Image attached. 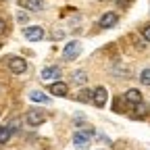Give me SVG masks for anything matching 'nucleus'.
<instances>
[{
    "label": "nucleus",
    "mask_w": 150,
    "mask_h": 150,
    "mask_svg": "<svg viewBox=\"0 0 150 150\" xmlns=\"http://www.w3.org/2000/svg\"><path fill=\"white\" fill-rule=\"evenodd\" d=\"M46 121V115L40 110V108H31L27 115H25V123L31 125V127H38V125H42Z\"/></svg>",
    "instance_id": "obj_1"
},
{
    "label": "nucleus",
    "mask_w": 150,
    "mask_h": 150,
    "mask_svg": "<svg viewBox=\"0 0 150 150\" xmlns=\"http://www.w3.org/2000/svg\"><path fill=\"white\" fill-rule=\"evenodd\" d=\"M79 52H81V44L79 42H69L65 46V50H63V59L65 61H73V59L79 56Z\"/></svg>",
    "instance_id": "obj_2"
},
{
    "label": "nucleus",
    "mask_w": 150,
    "mask_h": 150,
    "mask_svg": "<svg viewBox=\"0 0 150 150\" xmlns=\"http://www.w3.org/2000/svg\"><path fill=\"white\" fill-rule=\"evenodd\" d=\"M92 138H94V131L92 129L90 131H77V134L73 136V144L77 146V148H86L92 142Z\"/></svg>",
    "instance_id": "obj_3"
},
{
    "label": "nucleus",
    "mask_w": 150,
    "mask_h": 150,
    "mask_svg": "<svg viewBox=\"0 0 150 150\" xmlns=\"http://www.w3.org/2000/svg\"><path fill=\"white\" fill-rule=\"evenodd\" d=\"M23 35L27 38L29 42H40L42 38H44V29L40 25H31V27H25L23 29Z\"/></svg>",
    "instance_id": "obj_4"
},
{
    "label": "nucleus",
    "mask_w": 150,
    "mask_h": 150,
    "mask_svg": "<svg viewBox=\"0 0 150 150\" xmlns=\"http://www.w3.org/2000/svg\"><path fill=\"white\" fill-rule=\"evenodd\" d=\"M106 100H108V92H106V88H96L94 90V94H92V102L96 104L98 108H102L104 104H106Z\"/></svg>",
    "instance_id": "obj_5"
},
{
    "label": "nucleus",
    "mask_w": 150,
    "mask_h": 150,
    "mask_svg": "<svg viewBox=\"0 0 150 150\" xmlns=\"http://www.w3.org/2000/svg\"><path fill=\"white\" fill-rule=\"evenodd\" d=\"M117 21H119L117 13H104V15L100 17L98 25H100V27H104V29H108V27H112V25H117Z\"/></svg>",
    "instance_id": "obj_6"
},
{
    "label": "nucleus",
    "mask_w": 150,
    "mask_h": 150,
    "mask_svg": "<svg viewBox=\"0 0 150 150\" xmlns=\"http://www.w3.org/2000/svg\"><path fill=\"white\" fill-rule=\"evenodd\" d=\"M8 69L19 75V73H23V71L27 69V63H25L23 59H19V56H13V59L8 61Z\"/></svg>",
    "instance_id": "obj_7"
},
{
    "label": "nucleus",
    "mask_w": 150,
    "mask_h": 150,
    "mask_svg": "<svg viewBox=\"0 0 150 150\" xmlns=\"http://www.w3.org/2000/svg\"><path fill=\"white\" fill-rule=\"evenodd\" d=\"M125 102H127V104H138V102H142V92H140L138 88L127 90V92H125Z\"/></svg>",
    "instance_id": "obj_8"
},
{
    "label": "nucleus",
    "mask_w": 150,
    "mask_h": 150,
    "mask_svg": "<svg viewBox=\"0 0 150 150\" xmlns=\"http://www.w3.org/2000/svg\"><path fill=\"white\" fill-rule=\"evenodd\" d=\"M61 69L59 67H44L42 69V79H59Z\"/></svg>",
    "instance_id": "obj_9"
},
{
    "label": "nucleus",
    "mask_w": 150,
    "mask_h": 150,
    "mask_svg": "<svg viewBox=\"0 0 150 150\" xmlns=\"http://www.w3.org/2000/svg\"><path fill=\"white\" fill-rule=\"evenodd\" d=\"M50 92L54 94V96H67V92H69V86L63 83V81H56L50 86Z\"/></svg>",
    "instance_id": "obj_10"
},
{
    "label": "nucleus",
    "mask_w": 150,
    "mask_h": 150,
    "mask_svg": "<svg viewBox=\"0 0 150 150\" xmlns=\"http://www.w3.org/2000/svg\"><path fill=\"white\" fill-rule=\"evenodd\" d=\"M25 8L38 13V11H42V8H44V0H25Z\"/></svg>",
    "instance_id": "obj_11"
},
{
    "label": "nucleus",
    "mask_w": 150,
    "mask_h": 150,
    "mask_svg": "<svg viewBox=\"0 0 150 150\" xmlns=\"http://www.w3.org/2000/svg\"><path fill=\"white\" fill-rule=\"evenodd\" d=\"M29 100L42 102V104H48V102H50V98L46 96V94H42V92H29Z\"/></svg>",
    "instance_id": "obj_12"
},
{
    "label": "nucleus",
    "mask_w": 150,
    "mask_h": 150,
    "mask_svg": "<svg viewBox=\"0 0 150 150\" xmlns=\"http://www.w3.org/2000/svg\"><path fill=\"white\" fill-rule=\"evenodd\" d=\"M11 127L8 125H0V144H6L8 140H11Z\"/></svg>",
    "instance_id": "obj_13"
},
{
    "label": "nucleus",
    "mask_w": 150,
    "mask_h": 150,
    "mask_svg": "<svg viewBox=\"0 0 150 150\" xmlns=\"http://www.w3.org/2000/svg\"><path fill=\"white\" fill-rule=\"evenodd\" d=\"M134 106H136L134 119H138V117H144V115H146V104H144V102H138V104H134Z\"/></svg>",
    "instance_id": "obj_14"
},
{
    "label": "nucleus",
    "mask_w": 150,
    "mask_h": 150,
    "mask_svg": "<svg viewBox=\"0 0 150 150\" xmlns=\"http://www.w3.org/2000/svg\"><path fill=\"white\" fill-rule=\"evenodd\" d=\"M92 94H94V90H81L79 100H81V102H90V100H92Z\"/></svg>",
    "instance_id": "obj_15"
},
{
    "label": "nucleus",
    "mask_w": 150,
    "mask_h": 150,
    "mask_svg": "<svg viewBox=\"0 0 150 150\" xmlns=\"http://www.w3.org/2000/svg\"><path fill=\"white\" fill-rule=\"evenodd\" d=\"M140 81H142L144 86H150V69H144V71L140 73Z\"/></svg>",
    "instance_id": "obj_16"
},
{
    "label": "nucleus",
    "mask_w": 150,
    "mask_h": 150,
    "mask_svg": "<svg viewBox=\"0 0 150 150\" xmlns=\"http://www.w3.org/2000/svg\"><path fill=\"white\" fill-rule=\"evenodd\" d=\"M88 77H86V73L83 71H77V73H75V77H73V81H77V83H83Z\"/></svg>",
    "instance_id": "obj_17"
},
{
    "label": "nucleus",
    "mask_w": 150,
    "mask_h": 150,
    "mask_svg": "<svg viewBox=\"0 0 150 150\" xmlns=\"http://www.w3.org/2000/svg\"><path fill=\"white\" fill-rule=\"evenodd\" d=\"M142 35H144V40H146V42H150V25H146V27L142 29Z\"/></svg>",
    "instance_id": "obj_18"
},
{
    "label": "nucleus",
    "mask_w": 150,
    "mask_h": 150,
    "mask_svg": "<svg viewBox=\"0 0 150 150\" xmlns=\"http://www.w3.org/2000/svg\"><path fill=\"white\" fill-rule=\"evenodd\" d=\"M117 4L125 8V6H129V4H131V0H117Z\"/></svg>",
    "instance_id": "obj_19"
},
{
    "label": "nucleus",
    "mask_w": 150,
    "mask_h": 150,
    "mask_svg": "<svg viewBox=\"0 0 150 150\" xmlns=\"http://www.w3.org/2000/svg\"><path fill=\"white\" fill-rule=\"evenodd\" d=\"M6 31V23H4V19H0V33H4Z\"/></svg>",
    "instance_id": "obj_20"
},
{
    "label": "nucleus",
    "mask_w": 150,
    "mask_h": 150,
    "mask_svg": "<svg viewBox=\"0 0 150 150\" xmlns=\"http://www.w3.org/2000/svg\"><path fill=\"white\" fill-rule=\"evenodd\" d=\"M17 19H19V21H21V23H25V21H27V15H23V13H19V17H17Z\"/></svg>",
    "instance_id": "obj_21"
}]
</instances>
